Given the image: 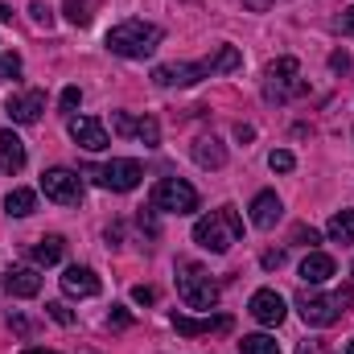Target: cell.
<instances>
[{"mask_svg":"<svg viewBox=\"0 0 354 354\" xmlns=\"http://www.w3.org/2000/svg\"><path fill=\"white\" fill-rule=\"evenodd\" d=\"M239 239H243V218H239L235 206H218V210H210V214H202L194 223V243L214 252V256L231 252Z\"/></svg>","mask_w":354,"mask_h":354,"instance_id":"cell-1","label":"cell"},{"mask_svg":"<svg viewBox=\"0 0 354 354\" xmlns=\"http://www.w3.org/2000/svg\"><path fill=\"white\" fill-rule=\"evenodd\" d=\"M161 37L165 33L157 25H149V21H120L107 33V50L120 54V58H149V54H157Z\"/></svg>","mask_w":354,"mask_h":354,"instance_id":"cell-2","label":"cell"},{"mask_svg":"<svg viewBox=\"0 0 354 354\" xmlns=\"http://www.w3.org/2000/svg\"><path fill=\"white\" fill-rule=\"evenodd\" d=\"M177 297L189 309H214L218 301V284L210 280V272L194 260H177Z\"/></svg>","mask_w":354,"mask_h":354,"instance_id":"cell-3","label":"cell"},{"mask_svg":"<svg viewBox=\"0 0 354 354\" xmlns=\"http://www.w3.org/2000/svg\"><path fill=\"white\" fill-rule=\"evenodd\" d=\"M83 177H91L95 185H103V189H115V194H128V189H136L140 185V161H132V157H111L107 165H87Z\"/></svg>","mask_w":354,"mask_h":354,"instance_id":"cell-4","label":"cell"},{"mask_svg":"<svg viewBox=\"0 0 354 354\" xmlns=\"http://www.w3.org/2000/svg\"><path fill=\"white\" fill-rule=\"evenodd\" d=\"M153 206L165 214H194L198 210V189L181 177H161L153 185Z\"/></svg>","mask_w":354,"mask_h":354,"instance_id":"cell-5","label":"cell"},{"mask_svg":"<svg viewBox=\"0 0 354 354\" xmlns=\"http://www.w3.org/2000/svg\"><path fill=\"white\" fill-rule=\"evenodd\" d=\"M292 305H297V313L305 317V326H334V322L346 313V309L338 305V297H322V292H309V288L297 292Z\"/></svg>","mask_w":354,"mask_h":354,"instance_id":"cell-6","label":"cell"},{"mask_svg":"<svg viewBox=\"0 0 354 354\" xmlns=\"http://www.w3.org/2000/svg\"><path fill=\"white\" fill-rule=\"evenodd\" d=\"M41 194L50 198V202H58V206H79V198H83V177L71 174V169H46L41 174Z\"/></svg>","mask_w":354,"mask_h":354,"instance_id":"cell-7","label":"cell"},{"mask_svg":"<svg viewBox=\"0 0 354 354\" xmlns=\"http://www.w3.org/2000/svg\"><path fill=\"white\" fill-rule=\"evenodd\" d=\"M206 75H210L206 62H169V66H157L153 71V83L157 87H194Z\"/></svg>","mask_w":354,"mask_h":354,"instance_id":"cell-8","label":"cell"},{"mask_svg":"<svg viewBox=\"0 0 354 354\" xmlns=\"http://www.w3.org/2000/svg\"><path fill=\"white\" fill-rule=\"evenodd\" d=\"M66 128H71V140H75V145H83L87 153L107 149V128H103L95 115H71V120H66Z\"/></svg>","mask_w":354,"mask_h":354,"instance_id":"cell-9","label":"cell"},{"mask_svg":"<svg viewBox=\"0 0 354 354\" xmlns=\"http://www.w3.org/2000/svg\"><path fill=\"white\" fill-rule=\"evenodd\" d=\"M248 309H252V317H256L260 326H280V322H284V313H288V309H284V297H280L276 288H260V292L252 297V305H248Z\"/></svg>","mask_w":354,"mask_h":354,"instance_id":"cell-10","label":"cell"},{"mask_svg":"<svg viewBox=\"0 0 354 354\" xmlns=\"http://www.w3.org/2000/svg\"><path fill=\"white\" fill-rule=\"evenodd\" d=\"M4 111L12 115V124H33L41 111H46V95L41 91H21L4 103Z\"/></svg>","mask_w":354,"mask_h":354,"instance_id":"cell-11","label":"cell"},{"mask_svg":"<svg viewBox=\"0 0 354 354\" xmlns=\"http://www.w3.org/2000/svg\"><path fill=\"white\" fill-rule=\"evenodd\" d=\"M62 292L66 297H99V276L91 268H66L62 272Z\"/></svg>","mask_w":354,"mask_h":354,"instance_id":"cell-12","label":"cell"},{"mask_svg":"<svg viewBox=\"0 0 354 354\" xmlns=\"http://www.w3.org/2000/svg\"><path fill=\"white\" fill-rule=\"evenodd\" d=\"M174 330L185 334V338H198V334H210V330H231V317L218 313V317H185V313H174Z\"/></svg>","mask_w":354,"mask_h":354,"instance_id":"cell-13","label":"cell"},{"mask_svg":"<svg viewBox=\"0 0 354 354\" xmlns=\"http://www.w3.org/2000/svg\"><path fill=\"white\" fill-rule=\"evenodd\" d=\"M280 214H284V206H280V198L264 189V194H256L252 198V223L260 227V231H272L276 223H280Z\"/></svg>","mask_w":354,"mask_h":354,"instance_id":"cell-14","label":"cell"},{"mask_svg":"<svg viewBox=\"0 0 354 354\" xmlns=\"http://www.w3.org/2000/svg\"><path fill=\"white\" fill-rule=\"evenodd\" d=\"M4 292H8V297H37V292H41V276H37V268H8V276H4Z\"/></svg>","mask_w":354,"mask_h":354,"instance_id":"cell-15","label":"cell"},{"mask_svg":"<svg viewBox=\"0 0 354 354\" xmlns=\"http://www.w3.org/2000/svg\"><path fill=\"white\" fill-rule=\"evenodd\" d=\"M0 169L4 174H21L25 169V140L17 132H0Z\"/></svg>","mask_w":354,"mask_h":354,"instance_id":"cell-16","label":"cell"},{"mask_svg":"<svg viewBox=\"0 0 354 354\" xmlns=\"http://www.w3.org/2000/svg\"><path fill=\"white\" fill-rule=\"evenodd\" d=\"M334 276V260L326 256V252H309L305 260H301V280L305 284H326Z\"/></svg>","mask_w":354,"mask_h":354,"instance_id":"cell-17","label":"cell"},{"mask_svg":"<svg viewBox=\"0 0 354 354\" xmlns=\"http://www.w3.org/2000/svg\"><path fill=\"white\" fill-rule=\"evenodd\" d=\"M194 161H198L202 169H223V165H227V149H223L214 136H202V140H194Z\"/></svg>","mask_w":354,"mask_h":354,"instance_id":"cell-18","label":"cell"},{"mask_svg":"<svg viewBox=\"0 0 354 354\" xmlns=\"http://www.w3.org/2000/svg\"><path fill=\"white\" fill-rule=\"evenodd\" d=\"M62 252H66V243H62V235H46V239H37L33 243V264L37 268H50V264H58L62 260Z\"/></svg>","mask_w":354,"mask_h":354,"instance_id":"cell-19","label":"cell"},{"mask_svg":"<svg viewBox=\"0 0 354 354\" xmlns=\"http://www.w3.org/2000/svg\"><path fill=\"white\" fill-rule=\"evenodd\" d=\"M239 66H243V54H239L235 46H218V54L206 62L210 75H231V71H239Z\"/></svg>","mask_w":354,"mask_h":354,"instance_id":"cell-20","label":"cell"},{"mask_svg":"<svg viewBox=\"0 0 354 354\" xmlns=\"http://www.w3.org/2000/svg\"><path fill=\"white\" fill-rule=\"evenodd\" d=\"M37 210V194L33 189H12L8 198H4V214H12V218H25V214H33Z\"/></svg>","mask_w":354,"mask_h":354,"instance_id":"cell-21","label":"cell"},{"mask_svg":"<svg viewBox=\"0 0 354 354\" xmlns=\"http://www.w3.org/2000/svg\"><path fill=\"white\" fill-rule=\"evenodd\" d=\"M330 239L334 243H354V210H338L330 218Z\"/></svg>","mask_w":354,"mask_h":354,"instance_id":"cell-22","label":"cell"},{"mask_svg":"<svg viewBox=\"0 0 354 354\" xmlns=\"http://www.w3.org/2000/svg\"><path fill=\"white\" fill-rule=\"evenodd\" d=\"M95 12H99V0H66V17L75 25H91Z\"/></svg>","mask_w":354,"mask_h":354,"instance_id":"cell-23","label":"cell"},{"mask_svg":"<svg viewBox=\"0 0 354 354\" xmlns=\"http://www.w3.org/2000/svg\"><path fill=\"white\" fill-rule=\"evenodd\" d=\"M239 351L243 354H280V346H276V338H268V334H248V338L239 342Z\"/></svg>","mask_w":354,"mask_h":354,"instance_id":"cell-24","label":"cell"},{"mask_svg":"<svg viewBox=\"0 0 354 354\" xmlns=\"http://www.w3.org/2000/svg\"><path fill=\"white\" fill-rule=\"evenodd\" d=\"M136 136H140L149 149H157V145H161V124H157L153 115H145V120H140V128H136Z\"/></svg>","mask_w":354,"mask_h":354,"instance_id":"cell-25","label":"cell"},{"mask_svg":"<svg viewBox=\"0 0 354 354\" xmlns=\"http://www.w3.org/2000/svg\"><path fill=\"white\" fill-rule=\"evenodd\" d=\"M297 58H276L272 66H268V79H297Z\"/></svg>","mask_w":354,"mask_h":354,"instance_id":"cell-26","label":"cell"},{"mask_svg":"<svg viewBox=\"0 0 354 354\" xmlns=\"http://www.w3.org/2000/svg\"><path fill=\"white\" fill-rule=\"evenodd\" d=\"M21 75V58L17 54H0V83H12Z\"/></svg>","mask_w":354,"mask_h":354,"instance_id":"cell-27","label":"cell"},{"mask_svg":"<svg viewBox=\"0 0 354 354\" xmlns=\"http://www.w3.org/2000/svg\"><path fill=\"white\" fill-rule=\"evenodd\" d=\"M268 165H272V169H276V174H288V169H292V165H297V157H292V153H288V149H276V153H272V157H268Z\"/></svg>","mask_w":354,"mask_h":354,"instance_id":"cell-28","label":"cell"},{"mask_svg":"<svg viewBox=\"0 0 354 354\" xmlns=\"http://www.w3.org/2000/svg\"><path fill=\"white\" fill-rule=\"evenodd\" d=\"M46 313H50V317H54L58 326H75V313H71V309H66L62 301H50V305H46Z\"/></svg>","mask_w":354,"mask_h":354,"instance_id":"cell-29","label":"cell"},{"mask_svg":"<svg viewBox=\"0 0 354 354\" xmlns=\"http://www.w3.org/2000/svg\"><path fill=\"white\" fill-rule=\"evenodd\" d=\"M111 124H115V132H120V136H136V128H140V120H132L128 111H120Z\"/></svg>","mask_w":354,"mask_h":354,"instance_id":"cell-30","label":"cell"},{"mask_svg":"<svg viewBox=\"0 0 354 354\" xmlns=\"http://www.w3.org/2000/svg\"><path fill=\"white\" fill-rule=\"evenodd\" d=\"M79 103H83V91H79V87H66V91H62V111H75Z\"/></svg>","mask_w":354,"mask_h":354,"instance_id":"cell-31","label":"cell"},{"mask_svg":"<svg viewBox=\"0 0 354 354\" xmlns=\"http://www.w3.org/2000/svg\"><path fill=\"white\" fill-rule=\"evenodd\" d=\"M297 354H334V351H330L326 342H313V338H309V342H301V346H297Z\"/></svg>","mask_w":354,"mask_h":354,"instance_id":"cell-32","label":"cell"},{"mask_svg":"<svg viewBox=\"0 0 354 354\" xmlns=\"http://www.w3.org/2000/svg\"><path fill=\"white\" fill-rule=\"evenodd\" d=\"M317 239H322V235H317L313 227H297V243H305V248H313Z\"/></svg>","mask_w":354,"mask_h":354,"instance_id":"cell-33","label":"cell"},{"mask_svg":"<svg viewBox=\"0 0 354 354\" xmlns=\"http://www.w3.org/2000/svg\"><path fill=\"white\" fill-rule=\"evenodd\" d=\"M29 12H33V21H37V25H50V21H54L46 4H29Z\"/></svg>","mask_w":354,"mask_h":354,"instance_id":"cell-34","label":"cell"},{"mask_svg":"<svg viewBox=\"0 0 354 354\" xmlns=\"http://www.w3.org/2000/svg\"><path fill=\"white\" fill-rule=\"evenodd\" d=\"M132 301H136V305H153V301H157V292H153V288H145V284H140V288H136V292H132Z\"/></svg>","mask_w":354,"mask_h":354,"instance_id":"cell-35","label":"cell"},{"mask_svg":"<svg viewBox=\"0 0 354 354\" xmlns=\"http://www.w3.org/2000/svg\"><path fill=\"white\" fill-rule=\"evenodd\" d=\"M330 66H334V71H351V58H346V50H338V54L330 58Z\"/></svg>","mask_w":354,"mask_h":354,"instance_id":"cell-36","label":"cell"},{"mask_svg":"<svg viewBox=\"0 0 354 354\" xmlns=\"http://www.w3.org/2000/svg\"><path fill=\"white\" fill-rule=\"evenodd\" d=\"M284 264V252H268L264 256V268H280Z\"/></svg>","mask_w":354,"mask_h":354,"instance_id":"cell-37","label":"cell"},{"mask_svg":"<svg viewBox=\"0 0 354 354\" xmlns=\"http://www.w3.org/2000/svg\"><path fill=\"white\" fill-rule=\"evenodd\" d=\"M128 322H132V317H128L124 309H115V313H111V326H128Z\"/></svg>","mask_w":354,"mask_h":354,"instance_id":"cell-38","label":"cell"},{"mask_svg":"<svg viewBox=\"0 0 354 354\" xmlns=\"http://www.w3.org/2000/svg\"><path fill=\"white\" fill-rule=\"evenodd\" d=\"M342 29H346V33H354V8L346 12V17H342Z\"/></svg>","mask_w":354,"mask_h":354,"instance_id":"cell-39","label":"cell"},{"mask_svg":"<svg viewBox=\"0 0 354 354\" xmlns=\"http://www.w3.org/2000/svg\"><path fill=\"white\" fill-rule=\"evenodd\" d=\"M243 4H252L256 12H264V8H268V4H272V0H243Z\"/></svg>","mask_w":354,"mask_h":354,"instance_id":"cell-40","label":"cell"},{"mask_svg":"<svg viewBox=\"0 0 354 354\" xmlns=\"http://www.w3.org/2000/svg\"><path fill=\"white\" fill-rule=\"evenodd\" d=\"M25 354H54V351H41V346H29Z\"/></svg>","mask_w":354,"mask_h":354,"instance_id":"cell-41","label":"cell"},{"mask_svg":"<svg viewBox=\"0 0 354 354\" xmlns=\"http://www.w3.org/2000/svg\"><path fill=\"white\" fill-rule=\"evenodd\" d=\"M8 17H12V12H8V8H4V4H0V21H8Z\"/></svg>","mask_w":354,"mask_h":354,"instance_id":"cell-42","label":"cell"},{"mask_svg":"<svg viewBox=\"0 0 354 354\" xmlns=\"http://www.w3.org/2000/svg\"><path fill=\"white\" fill-rule=\"evenodd\" d=\"M346 354H354V338H351V342H346Z\"/></svg>","mask_w":354,"mask_h":354,"instance_id":"cell-43","label":"cell"},{"mask_svg":"<svg viewBox=\"0 0 354 354\" xmlns=\"http://www.w3.org/2000/svg\"><path fill=\"white\" fill-rule=\"evenodd\" d=\"M351 276H354V264H351Z\"/></svg>","mask_w":354,"mask_h":354,"instance_id":"cell-44","label":"cell"}]
</instances>
